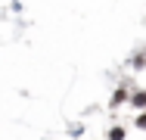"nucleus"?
<instances>
[{"mask_svg": "<svg viewBox=\"0 0 146 140\" xmlns=\"http://www.w3.org/2000/svg\"><path fill=\"white\" fill-rule=\"evenodd\" d=\"M134 106H146V93H137L134 97Z\"/></svg>", "mask_w": 146, "mask_h": 140, "instance_id": "f257e3e1", "label": "nucleus"}, {"mask_svg": "<svg viewBox=\"0 0 146 140\" xmlns=\"http://www.w3.org/2000/svg\"><path fill=\"white\" fill-rule=\"evenodd\" d=\"M137 128H146V112L140 115V118H137Z\"/></svg>", "mask_w": 146, "mask_h": 140, "instance_id": "f03ea898", "label": "nucleus"}]
</instances>
